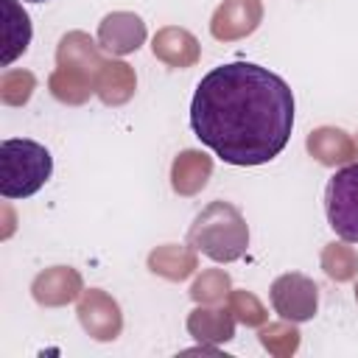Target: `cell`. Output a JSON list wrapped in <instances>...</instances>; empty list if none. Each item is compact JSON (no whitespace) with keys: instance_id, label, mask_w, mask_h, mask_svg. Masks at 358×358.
I'll return each instance as SVG.
<instances>
[{"instance_id":"cell-1","label":"cell","mask_w":358,"mask_h":358,"mask_svg":"<svg viewBox=\"0 0 358 358\" xmlns=\"http://www.w3.org/2000/svg\"><path fill=\"white\" fill-rule=\"evenodd\" d=\"M193 134L229 165H263L291 140L294 92L268 67L229 62L213 67L190 101Z\"/></svg>"},{"instance_id":"cell-2","label":"cell","mask_w":358,"mask_h":358,"mask_svg":"<svg viewBox=\"0 0 358 358\" xmlns=\"http://www.w3.org/2000/svg\"><path fill=\"white\" fill-rule=\"evenodd\" d=\"M187 243L215 263H232L249 249V227L229 201H210L190 224Z\"/></svg>"},{"instance_id":"cell-3","label":"cell","mask_w":358,"mask_h":358,"mask_svg":"<svg viewBox=\"0 0 358 358\" xmlns=\"http://www.w3.org/2000/svg\"><path fill=\"white\" fill-rule=\"evenodd\" d=\"M53 173L50 151L28 137L0 143V193L6 199H28L45 187Z\"/></svg>"},{"instance_id":"cell-4","label":"cell","mask_w":358,"mask_h":358,"mask_svg":"<svg viewBox=\"0 0 358 358\" xmlns=\"http://www.w3.org/2000/svg\"><path fill=\"white\" fill-rule=\"evenodd\" d=\"M324 210L333 232L347 243H358V162L333 173L324 187Z\"/></svg>"},{"instance_id":"cell-5","label":"cell","mask_w":358,"mask_h":358,"mask_svg":"<svg viewBox=\"0 0 358 358\" xmlns=\"http://www.w3.org/2000/svg\"><path fill=\"white\" fill-rule=\"evenodd\" d=\"M271 308L288 322H308L319 308V288L299 271L280 274L271 282Z\"/></svg>"},{"instance_id":"cell-6","label":"cell","mask_w":358,"mask_h":358,"mask_svg":"<svg viewBox=\"0 0 358 358\" xmlns=\"http://www.w3.org/2000/svg\"><path fill=\"white\" fill-rule=\"evenodd\" d=\"M78 322L95 341H115L123 330L120 305L101 288H90L78 296Z\"/></svg>"},{"instance_id":"cell-7","label":"cell","mask_w":358,"mask_h":358,"mask_svg":"<svg viewBox=\"0 0 358 358\" xmlns=\"http://www.w3.org/2000/svg\"><path fill=\"white\" fill-rule=\"evenodd\" d=\"M260 20H263L260 0H224L210 20V34L218 42H235L257 31Z\"/></svg>"},{"instance_id":"cell-8","label":"cell","mask_w":358,"mask_h":358,"mask_svg":"<svg viewBox=\"0 0 358 358\" xmlns=\"http://www.w3.org/2000/svg\"><path fill=\"white\" fill-rule=\"evenodd\" d=\"M145 42V22L134 11H112L98 25V45L112 56L134 53Z\"/></svg>"},{"instance_id":"cell-9","label":"cell","mask_w":358,"mask_h":358,"mask_svg":"<svg viewBox=\"0 0 358 358\" xmlns=\"http://www.w3.org/2000/svg\"><path fill=\"white\" fill-rule=\"evenodd\" d=\"M84 294L81 274L70 266H50L39 271L31 282V296L45 308H62Z\"/></svg>"},{"instance_id":"cell-10","label":"cell","mask_w":358,"mask_h":358,"mask_svg":"<svg viewBox=\"0 0 358 358\" xmlns=\"http://www.w3.org/2000/svg\"><path fill=\"white\" fill-rule=\"evenodd\" d=\"M151 50L159 62H165L168 67H193L201 56L199 39L179 25H165L154 34L151 39Z\"/></svg>"},{"instance_id":"cell-11","label":"cell","mask_w":358,"mask_h":358,"mask_svg":"<svg viewBox=\"0 0 358 358\" xmlns=\"http://www.w3.org/2000/svg\"><path fill=\"white\" fill-rule=\"evenodd\" d=\"M308 151L313 159H319L322 165L327 168H336V165H350L358 154H355V140L336 129V126H319L308 134Z\"/></svg>"},{"instance_id":"cell-12","label":"cell","mask_w":358,"mask_h":358,"mask_svg":"<svg viewBox=\"0 0 358 358\" xmlns=\"http://www.w3.org/2000/svg\"><path fill=\"white\" fill-rule=\"evenodd\" d=\"M187 333L201 344H224V341L235 338V313L229 310V305H224V308L201 305V308L190 310Z\"/></svg>"},{"instance_id":"cell-13","label":"cell","mask_w":358,"mask_h":358,"mask_svg":"<svg viewBox=\"0 0 358 358\" xmlns=\"http://www.w3.org/2000/svg\"><path fill=\"white\" fill-rule=\"evenodd\" d=\"M3 11V67H8L17 56H22L31 45V17L17 0H0Z\"/></svg>"},{"instance_id":"cell-14","label":"cell","mask_w":358,"mask_h":358,"mask_svg":"<svg viewBox=\"0 0 358 358\" xmlns=\"http://www.w3.org/2000/svg\"><path fill=\"white\" fill-rule=\"evenodd\" d=\"M137 90V76L126 62H103L101 70L95 73V95L106 106H120L126 103Z\"/></svg>"},{"instance_id":"cell-15","label":"cell","mask_w":358,"mask_h":358,"mask_svg":"<svg viewBox=\"0 0 358 358\" xmlns=\"http://www.w3.org/2000/svg\"><path fill=\"white\" fill-rule=\"evenodd\" d=\"M210 173H213V159L196 148H187L176 154L171 165V185L179 196H196L207 185Z\"/></svg>"},{"instance_id":"cell-16","label":"cell","mask_w":358,"mask_h":358,"mask_svg":"<svg viewBox=\"0 0 358 358\" xmlns=\"http://www.w3.org/2000/svg\"><path fill=\"white\" fill-rule=\"evenodd\" d=\"M101 45H95L90 39V34L84 31H70L59 39V48H56V64H64V67H78L90 76H95L103 64L101 59Z\"/></svg>"},{"instance_id":"cell-17","label":"cell","mask_w":358,"mask_h":358,"mask_svg":"<svg viewBox=\"0 0 358 358\" xmlns=\"http://www.w3.org/2000/svg\"><path fill=\"white\" fill-rule=\"evenodd\" d=\"M48 87H50V95L62 103H70V106H78L84 101H90V95H95V76L78 70V67H64L59 64L50 78H48Z\"/></svg>"},{"instance_id":"cell-18","label":"cell","mask_w":358,"mask_h":358,"mask_svg":"<svg viewBox=\"0 0 358 358\" xmlns=\"http://www.w3.org/2000/svg\"><path fill=\"white\" fill-rule=\"evenodd\" d=\"M199 260H196V249L187 243V246H176V243H165V246H157L151 255H148V268L165 280H185L196 271Z\"/></svg>"},{"instance_id":"cell-19","label":"cell","mask_w":358,"mask_h":358,"mask_svg":"<svg viewBox=\"0 0 358 358\" xmlns=\"http://www.w3.org/2000/svg\"><path fill=\"white\" fill-rule=\"evenodd\" d=\"M229 291H232V282L224 268H207L190 285V296L199 305H221V302H227Z\"/></svg>"},{"instance_id":"cell-20","label":"cell","mask_w":358,"mask_h":358,"mask_svg":"<svg viewBox=\"0 0 358 358\" xmlns=\"http://www.w3.org/2000/svg\"><path fill=\"white\" fill-rule=\"evenodd\" d=\"M322 268L330 280L347 282L358 274V255L347 243H327L322 252Z\"/></svg>"},{"instance_id":"cell-21","label":"cell","mask_w":358,"mask_h":358,"mask_svg":"<svg viewBox=\"0 0 358 358\" xmlns=\"http://www.w3.org/2000/svg\"><path fill=\"white\" fill-rule=\"evenodd\" d=\"M36 90V78L31 70H6L0 76V101L6 106H25Z\"/></svg>"},{"instance_id":"cell-22","label":"cell","mask_w":358,"mask_h":358,"mask_svg":"<svg viewBox=\"0 0 358 358\" xmlns=\"http://www.w3.org/2000/svg\"><path fill=\"white\" fill-rule=\"evenodd\" d=\"M260 344H263L271 355L285 358V355L296 352V347H299V330H296L294 322H288V319L274 322V324H266V327L260 330Z\"/></svg>"},{"instance_id":"cell-23","label":"cell","mask_w":358,"mask_h":358,"mask_svg":"<svg viewBox=\"0 0 358 358\" xmlns=\"http://www.w3.org/2000/svg\"><path fill=\"white\" fill-rule=\"evenodd\" d=\"M227 305H229V310L235 313V319L243 322L246 327H260V324H266V319H268L263 302H260L252 291H229Z\"/></svg>"},{"instance_id":"cell-24","label":"cell","mask_w":358,"mask_h":358,"mask_svg":"<svg viewBox=\"0 0 358 358\" xmlns=\"http://www.w3.org/2000/svg\"><path fill=\"white\" fill-rule=\"evenodd\" d=\"M25 3H45V0H25Z\"/></svg>"},{"instance_id":"cell-25","label":"cell","mask_w":358,"mask_h":358,"mask_svg":"<svg viewBox=\"0 0 358 358\" xmlns=\"http://www.w3.org/2000/svg\"><path fill=\"white\" fill-rule=\"evenodd\" d=\"M355 299H358V285H355Z\"/></svg>"}]
</instances>
